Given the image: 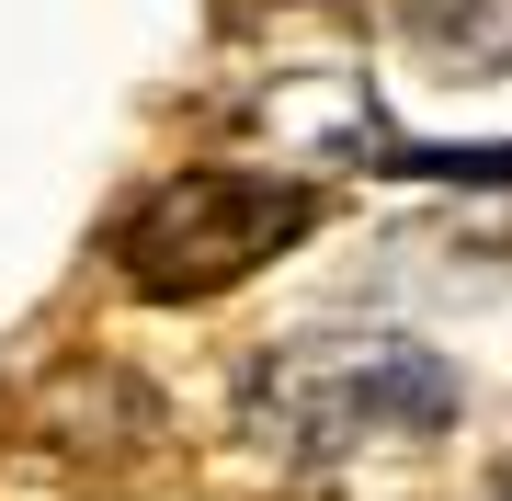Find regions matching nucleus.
I'll use <instances>...</instances> for the list:
<instances>
[{"label": "nucleus", "instance_id": "nucleus-1", "mask_svg": "<svg viewBox=\"0 0 512 501\" xmlns=\"http://www.w3.org/2000/svg\"><path fill=\"white\" fill-rule=\"evenodd\" d=\"M444 422H456V365L399 331H296L239 388V433L285 467H342L365 445H410Z\"/></svg>", "mask_w": 512, "mask_h": 501}, {"label": "nucleus", "instance_id": "nucleus-2", "mask_svg": "<svg viewBox=\"0 0 512 501\" xmlns=\"http://www.w3.org/2000/svg\"><path fill=\"white\" fill-rule=\"evenodd\" d=\"M319 228V194L296 171H239V160H205V171H171L126 205L114 228V262H126L137 297H228L251 285L274 251H296Z\"/></svg>", "mask_w": 512, "mask_h": 501}, {"label": "nucleus", "instance_id": "nucleus-3", "mask_svg": "<svg viewBox=\"0 0 512 501\" xmlns=\"http://www.w3.org/2000/svg\"><path fill=\"white\" fill-rule=\"evenodd\" d=\"M399 35L444 80H512V0H399Z\"/></svg>", "mask_w": 512, "mask_h": 501}, {"label": "nucleus", "instance_id": "nucleus-4", "mask_svg": "<svg viewBox=\"0 0 512 501\" xmlns=\"http://www.w3.org/2000/svg\"><path fill=\"white\" fill-rule=\"evenodd\" d=\"M490 501H512V467H501V490H490Z\"/></svg>", "mask_w": 512, "mask_h": 501}]
</instances>
